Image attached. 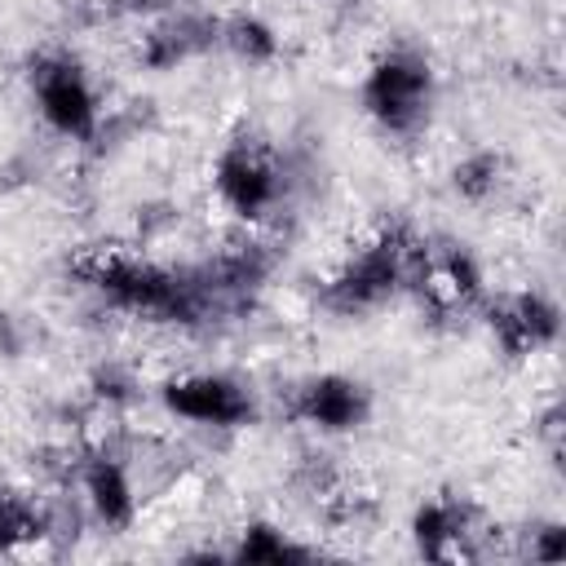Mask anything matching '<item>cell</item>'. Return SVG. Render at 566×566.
Wrapping results in <instances>:
<instances>
[{
	"label": "cell",
	"instance_id": "cell-1",
	"mask_svg": "<svg viewBox=\"0 0 566 566\" xmlns=\"http://www.w3.org/2000/svg\"><path fill=\"white\" fill-rule=\"evenodd\" d=\"M71 274L80 287L106 305L111 314H128L150 327H181V332H203L226 318H239L230 296L217 287L208 256L168 265L142 252L106 248V252H84L71 261Z\"/></svg>",
	"mask_w": 566,
	"mask_h": 566
},
{
	"label": "cell",
	"instance_id": "cell-2",
	"mask_svg": "<svg viewBox=\"0 0 566 566\" xmlns=\"http://www.w3.org/2000/svg\"><path fill=\"white\" fill-rule=\"evenodd\" d=\"M429 239L411 221H385L367 239H358L323 279H318V310L332 318H367L398 296L416 292Z\"/></svg>",
	"mask_w": 566,
	"mask_h": 566
},
{
	"label": "cell",
	"instance_id": "cell-3",
	"mask_svg": "<svg viewBox=\"0 0 566 566\" xmlns=\"http://www.w3.org/2000/svg\"><path fill=\"white\" fill-rule=\"evenodd\" d=\"M358 106L367 124L389 142L424 137L433 124V106H438V71L429 53L416 44L380 49L358 80Z\"/></svg>",
	"mask_w": 566,
	"mask_h": 566
},
{
	"label": "cell",
	"instance_id": "cell-4",
	"mask_svg": "<svg viewBox=\"0 0 566 566\" xmlns=\"http://www.w3.org/2000/svg\"><path fill=\"white\" fill-rule=\"evenodd\" d=\"M212 195L243 230H261L283 212L292 195V177L265 137L234 133L230 142H221L212 159Z\"/></svg>",
	"mask_w": 566,
	"mask_h": 566
},
{
	"label": "cell",
	"instance_id": "cell-5",
	"mask_svg": "<svg viewBox=\"0 0 566 566\" xmlns=\"http://www.w3.org/2000/svg\"><path fill=\"white\" fill-rule=\"evenodd\" d=\"M27 88H31V102L40 111L44 128L57 133L62 142L88 146L102 133V97L75 53H66V49L35 53L27 66Z\"/></svg>",
	"mask_w": 566,
	"mask_h": 566
},
{
	"label": "cell",
	"instance_id": "cell-6",
	"mask_svg": "<svg viewBox=\"0 0 566 566\" xmlns=\"http://www.w3.org/2000/svg\"><path fill=\"white\" fill-rule=\"evenodd\" d=\"M159 407L172 420L199 429H248L256 420V394L230 371H186L159 385Z\"/></svg>",
	"mask_w": 566,
	"mask_h": 566
},
{
	"label": "cell",
	"instance_id": "cell-7",
	"mask_svg": "<svg viewBox=\"0 0 566 566\" xmlns=\"http://www.w3.org/2000/svg\"><path fill=\"white\" fill-rule=\"evenodd\" d=\"M411 539H416L420 557L460 562V557H482L495 539V526L486 522V513L473 500L442 491L411 513Z\"/></svg>",
	"mask_w": 566,
	"mask_h": 566
},
{
	"label": "cell",
	"instance_id": "cell-8",
	"mask_svg": "<svg viewBox=\"0 0 566 566\" xmlns=\"http://www.w3.org/2000/svg\"><path fill=\"white\" fill-rule=\"evenodd\" d=\"M482 318H486L491 345H495L504 358H513V363L553 349L557 336H562V310H557V301H553L548 292H539V287L486 296Z\"/></svg>",
	"mask_w": 566,
	"mask_h": 566
},
{
	"label": "cell",
	"instance_id": "cell-9",
	"mask_svg": "<svg viewBox=\"0 0 566 566\" xmlns=\"http://www.w3.org/2000/svg\"><path fill=\"white\" fill-rule=\"evenodd\" d=\"M292 420H301L305 429H314L318 438H340V433H358L371 420V389L358 376L345 371H318L305 376L292 389L287 402Z\"/></svg>",
	"mask_w": 566,
	"mask_h": 566
},
{
	"label": "cell",
	"instance_id": "cell-10",
	"mask_svg": "<svg viewBox=\"0 0 566 566\" xmlns=\"http://www.w3.org/2000/svg\"><path fill=\"white\" fill-rule=\"evenodd\" d=\"M221 35V13H199V9H164L159 18H146V31L137 40V62L146 71H177L203 53L217 49Z\"/></svg>",
	"mask_w": 566,
	"mask_h": 566
},
{
	"label": "cell",
	"instance_id": "cell-11",
	"mask_svg": "<svg viewBox=\"0 0 566 566\" xmlns=\"http://www.w3.org/2000/svg\"><path fill=\"white\" fill-rule=\"evenodd\" d=\"M71 482H75V491H80V500H84V509L97 526H106V531H128L133 526L137 486H133L128 464L115 451H106V447L84 451L71 469Z\"/></svg>",
	"mask_w": 566,
	"mask_h": 566
},
{
	"label": "cell",
	"instance_id": "cell-12",
	"mask_svg": "<svg viewBox=\"0 0 566 566\" xmlns=\"http://www.w3.org/2000/svg\"><path fill=\"white\" fill-rule=\"evenodd\" d=\"M49 535H53V509L40 495L0 482V557L27 553Z\"/></svg>",
	"mask_w": 566,
	"mask_h": 566
},
{
	"label": "cell",
	"instance_id": "cell-13",
	"mask_svg": "<svg viewBox=\"0 0 566 566\" xmlns=\"http://www.w3.org/2000/svg\"><path fill=\"white\" fill-rule=\"evenodd\" d=\"M217 49L230 53L234 62H248V66H270L283 49L279 31L261 18V13H221V35H217Z\"/></svg>",
	"mask_w": 566,
	"mask_h": 566
},
{
	"label": "cell",
	"instance_id": "cell-14",
	"mask_svg": "<svg viewBox=\"0 0 566 566\" xmlns=\"http://www.w3.org/2000/svg\"><path fill=\"white\" fill-rule=\"evenodd\" d=\"M509 186V159L500 150H469L451 164V190L469 208H491Z\"/></svg>",
	"mask_w": 566,
	"mask_h": 566
},
{
	"label": "cell",
	"instance_id": "cell-15",
	"mask_svg": "<svg viewBox=\"0 0 566 566\" xmlns=\"http://www.w3.org/2000/svg\"><path fill=\"white\" fill-rule=\"evenodd\" d=\"M314 548L292 539L283 526L274 522H248L239 526L234 544L226 548V562H310Z\"/></svg>",
	"mask_w": 566,
	"mask_h": 566
},
{
	"label": "cell",
	"instance_id": "cell-16",
	"mask_svg": "<svg viewBox=\"0 0 566 566\" xmlns=\"http://www.w3.org/2000/svg\"><path fill=\"white\" fill-rule=\"evenodd\" d=\"M522 553L531 562H562L566 557V531H562V522H535V526H526Z\"/></svg>",
	"mask_w": 566,
	"mask_h": 566
},
{
	"label": "cell",
	"instance_id": "cell-17",
	"mask_svg": "<svg viewBox=\"0 0 566 566\" xmlns=\"http://www.w3.org/2000/svg\"><path fill=\"white\" fill-rule=\"evenodd\" d=\"M106 9L124 13V18H159L164 9H172L177 0H102Z\"/></svg>",
	"mask_w": 566,
	"mask_h": 566
}]
</instances>
